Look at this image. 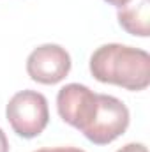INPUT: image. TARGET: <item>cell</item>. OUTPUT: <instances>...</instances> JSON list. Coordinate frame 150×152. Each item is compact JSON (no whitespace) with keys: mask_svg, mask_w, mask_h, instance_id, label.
<instances>
[{"mask_svg":"<svg viewBox=\"0 0 150 152\" xmlns=\"http://www.w3.org/2000/svg\"><path fill=\"white\" fill-rule=\"evenodd\" d=\"M97 96L99 94L92 92L81 83H69L62 87L57 94V110L60 118L66 124L83 131L95 112Z\"/></svg>","mask_w":150,"mask_h":152,"instance_id":"5b68a950","label":"cell"},{"mask_svg":"<svg viewBox=\"0 0 150 152\" xmlns=\"http://www.w3.org/2000/svg\"><path fill=\"white\" fill-rule=\"evenodd\" d=\"M120 27L138 37L150 36V0H131L117 12Z\"/></svg>","mask_w":150,"mask_h":152,"instance_id":"8992f818","label":"cell"},{"mask_svg":"<svg viewBox=\"0 0 150 152\" xmlns=\"http://www.w3.org/2000/svg\"><path fill=\"white\" fill-rule=\"evenodd\" d=\"M71 55L58 44H41L27 58L28 76L42 85H55L71 71Z\"/></svg>","mask_w":150,"mask_h":152,"instance_id":"277c9868","label":"cell"},{"mask_svg":"<svg viewBox=\"0 0 150 152\" xmlns=\"http://www.w3.org/2000/svg\"><path fill=\"white\" fill-rule=\"evenodd\" d=\"M5 117L18 136L27 140L36 138L50 122L48 99L36 90H21L9 99Z\"/></svg>","mask_w":150,"mask_h":152,"instance_id":"7a4b0ae2","label":"cell"},{"mask_svg":"<svg viewBox=\"0 0 150 152\" xmlns=\"http://www.w3.org/2000/svg\"><path fill=\"white\" fill-rule=\"evenodd\" d=\"M0 152H9V140L2 127H0Z\"/></svg>","mask_w":150,"mask_h":152,"instance_id":"9c48e42d","label":"cell"},{"mask_svg":"<svg viewBox=\"0 0 150 152\" xmlns=\"http://www.w3.org/2000/svg\"><path fill=\"white\" fill-rule=\"evenodd\" d=\"M34 152H85L81 149H76V147H55V149H39Z\"/></svg>","mask_w":150,"mask_h":152,"instance_id":"ba28073f","label":"cell"},{"mask_svg":"<svg viewBox=\"0 0 150 152\" xmlns=\"http://www.w3.org/2000/svg\"><path fill=\"white\" fill-rule=\"evenodd\" d=\"M90 73L101 83L140 92L150 85V55L125 44H103L90 57Z\"/></svg>","mask_w":150,"mask_h":152,"instance_id":"6da1fadb","label":"cell"},{"mask_svg":"<svg viewBox=\"0 0 150 152\" xmlns=\"http://www.w3.org/2000/svg\"><path fill=\"white\" fill-rule=\"evenodd\" d=\"M129 120V110L120 99L108 94H99L92 120L81 133L94 145H108L125 133Z\"/></svg>","mask_w":150,"mask_h":152,"instance_id":"3957f363","label":"cell"},{"mask_svg":"<svg viewBox=\"0 0 150 152\" xmlns=\"http://www.w3.org/2000/svg\"><path fill=\"white\" fill-rule=\"evenodd\" d=\"M117 152H149V149L143 143H127L122 149H118Z\"/></svg>","mask_w":150,"mask_h":152,"instance_id":"52a82bcc","label":"cell"},{"mask_svg":"<svg viewBox=\"0 0 150 152\" xmlns=\"http://www.w3.org/2000/svg\"><path fill=\"white\" fill-rule=\"evenodd\" d=\"M104 2H106V4H110V5H115V7H118V9H120V7L127 5L131 0H104Z\"/></svg>","mask_w":150,"mask_h":152,"instance_id":"30bf717a","label":"cell"}]
</instances>
